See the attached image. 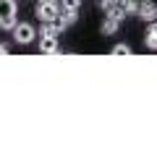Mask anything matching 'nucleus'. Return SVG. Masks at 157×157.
<instances>
[{
    "label": "nucleus",
    "mask_w": 157,
    "mask_h": 157,
    "mask_svg": "<svg viewBox=\"0 0 157 157\" xmlns=\"http://www.w3.org/2000/svg\"><path fill=\"white\" fill-rule=\"evenodd\" d=\"M100 3H102L105 16H113L118 21H123L126 16L136 13V6H139V0H100Z\"/></svg>",
    "instance_id": "1"
},
{
    "label": "nucleus",
    "mask_w": 157,
    "mask_h": 157,
    "mask_svg": "<svg viewBox=\"0 0 157 157\" xmlns=\"http://www.w3.org/2000/svg\"><path fill=\"white\" fill-rule=\"evenodd\" d=\"M16 0H0V29H13L16 26Z\"/></svg>",
    "instance_id": "2"
},
{
    "label": "nucleus",
    "mask_w": 157,
    "mask_h": 157,
    "mask_svg": "<svg viewBox=\"0 0 157 157\" xmlns=\"http://www.w3.org/2000/svg\"><path fill=\"white\" fill-rule=\"evenodd\" d=\"M34 13H37L39 21H52V18L60 13V3H58V0H37Z\"/></svg>",
    "instance_id": "3"
},
{
    "label": "nucleus",
    "mask_w": 157,
    "mask_h": 157,
    "mask_svg": "<svg viewBox=\"0 0 157 157\" xmlns=\"http://www.w3.org/2000/svg\"><path fill=\"white\" fill-rule=\"evenodd\" d=\"M11 32H13V39H16L18 45H29V42L37 37L34 26H32V24H26V21H24V24H18V21H16V26H13Z\"/></svg>",
    "instance_id": "4"
},
{
    "label": "nucleus",
    "mask_w": 157,
    "mask_h": 157,
    "mask_svg": "<svg viewBox=\"0 0 157 157\" xmlns=\"http://www.w3.org/2000/svg\"><path fill=\"white\" fill-rule=\"evenodd\" d=\"M136 16L141 18V21H155L157 18V6H155V0H141L139 6H136Z\"/></svg>",
    "instance_id": "5"
},
{
    "label": "nucleus",
    "mask_w": 157,
    "mask_h": 157,
    "mask_svg": "<svg viewBox=\"0 0 157 157\" xmlns=\"http://www.w3.org/2000/svg\"><path fill=\"white\" fill-rule=\"evenodd\" d=\"M39 52L42 55H55V52H60L58 37H39Z\"/></svg>",
    "instance_id": "6"
},
{
    "label": "nucleus",
    "mask_w": 157,
    "mask_h": 157,
    "mask_svg": "<svg viewBox=\"0 0 157 157\" xmlns=\"http://www.w3.org/2000/svg\"><path fill=\"white\" fill-rule=\"evenodd\" d=\"M144 42H147L149 50L157 47V26H155V21H149V29H147V34H144Z\"/></svg>",
    "instance_id": "7"
},
{
    "label": "nucleus",
    "mask_w": 157,
    "mask_h": 157,
    "mask_svg": "<svg viewBox=\"0 0 157 157\" xmlns=\"http://www.w3.org/2000/svg\"><path fill=\"white\" fill-rule=\"evenodd\" d=\"M118 26H121V21L113 16H105V24H102V34H115Z\"/></svg>",
    "instance_id": "8"
},
{
    "label": "nucleus",
    "mask_w": 157,
    "mask_h": 157,
    "mask_svg": "<svg viewBox=\"0 0 157 157\" xmlns=\"http://www.w3.org/2000/svg\"><path fill=\"white\" fill-rule=\"evenodd\" d=\"M58 29H55V24L52 21H42V29H39V37H58Z\"/></svg>",
    "instance_id": "9"
},
{
    "label": "nucleus",
    "mask_w": 157,
    "mask_h": 157,
    "mask_svg": "<svg viewBox=\"0 0 157 157\" xmlns=\"http://www.w3.org/2000/svg\"><path fill=\"white\" fill-rule=\"evenodd\" d=\"M78 8H81V0H60V11H73V13H78Z\"/></svg>",
    "instance_id": "10"
},
{
    "label": "nucleus",
    "mask_w": 157,
    "mask_h": 157,
    "mask_svg": "<svg viewBox=\"0 0 157 157\" xmlns=\"http://www.w3.org/2000/svg\"><path fill=\"white\" fill-rule=\"evenodd\" d=\"M110 52H113V55H131L134 50H131L128 45H123V42H121V45H115V47H113Z\"/></svg>",
    "instance_id": "11"
},
{
    "label": "nucleus",
    "mask_w": 157,
    "mask_h": 157,
    "mask_svg": "<svg viewBox=\"0 0 157 157\" xmlns=\"http://www.w3.org/2000/svg\"><path fill=\"white\" fill-rule=\"evenodd\" d=\"M0 55H8V45H3V42H0Z\"/></svg>",
    "instance_id": "12"
},
{
    "label": "nucleus",
    "mask_w": 157,
    "mask_h": 157,
    "mask_svg": "<svg viewBox=\"0 0 157 157\" xmlns=\"http://www.w3.org/2000/svg\"><path fill=\"white\" fill-rule=\"evenodd\" d=\"M16 3H18V0H16Z\"/></svg>",
    "instance_id": "13"
}]
</instances>
